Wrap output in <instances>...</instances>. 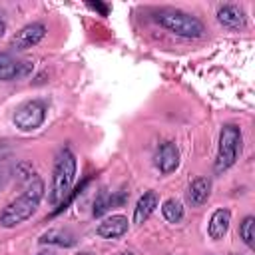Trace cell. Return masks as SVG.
<instances>
[{
	"mask_svg": "<svg viewBox=\"0 0 255 255\" xmlns=\"http://www.w3.org/2000/svg\"><path fill=\"white\" fill-rule=\"evenodd\" d=\"M157 203H159V199H157V193L155 191H151V189L149 191H143V195L137 199V203L133 207V223L135 225H141L155 211Z\"/></svg>",
	"mask_w": 255,
	"mask_h": 255,
	"instance_id": "obj_13",
	"label": "cell"
},
{
	"mask_svg": "<svg viewBox=\"0 0 255 255\" xmlns=\"http://www.w3.org/2000/svg\"><path fill=\"white\" fill-rule=\"evenodd\" d=\"M241 143H243V135H241V128L235 124H225L219 131V145H217V157L213 163V171L215 173H223L227 171L237 157L241 155Z\"/></svg>",
	"mask_w": 255,
	"mask_h": 255,
	"instance_id": "obj_4",
	"label": "cell"
},
{
	"mask_svg": "<svg viewBox=\"0 0 255 255\" xmlns=\"http://www.w3.org/2000/svg\"><path fill=\"white\" fill-rule=\"evenodd\" d=\"M76 155L70 147H62L54 159L52 169V187H50V203L58 205L70 195V189L76 179Z\"/></svg>",
	"mask_w": 255,
	"mask_h": 255,
	"instance_id": "obj_2",
	"label": "cell"
},
{
	"mask_svg": "<svg viewBox=\"0 0 255 255\" xmlns=\"http://www.w3.org/2000/svg\"><path fill=\"white\" fill-rule=\"evenodd\" d=\"M217 22L229 30H243L245 28V12L237 4H223L217 8Z\"/></svg>",
	"mask_w": 255,
	"mask_h": 255,
	"instance_id": "obj_9",
	"label": "cell"
},
{
	"mask_svg": "<svg viewBox=\"0 0 255 255\" xmlns=\"http://www.w3.org/2000/svg\"><path fill=\"white\" fill-rule=\"evenodd\" d=\"M128 231V217L126 215H112L106 217L102 223L96 227V235L102 239H118Z\"/></svg>",
	"mask_w": 255,
	"mask_h": 255,
	"instance_id": "obj_10",
	"label": "cell"
},
{
	"mask_svg": "<svg viewBox=\"0 0 255 255\" xmlns=\"http://www.w3.org/2000/svg\"><path fill=\"white\" fill-rule=\"evenodd\" d=\"M124 199H126V193H122V195H116V193H108V191H100L98 193V197H96V201H94V209H92V213H94V217H100V215H104L112 205H118V203H124Z\"/></svg>",
	"mask_w": 255,
	"mask_h": 255,
	"instance_id": "obj_14",
	"label": "cell"
},
{
	"mask_svg": "<svg viewBox=\"0 0 255 255\" xmlns=\"http://www.w3.org/2000/svg\"><path fill=\"white\" fill-rule=\"evenodd\" d=\"M239 237L243 239V243L247 247H253V239H255V217L253 215H247L243 217V221L239 223Z\"/></svg>",
	"mask_w": 255,
	"mask_h": 255,
	"instance_id": "obj_17",
	"label": "cell"
},
{
	"mask_svg": "<svg viewBox=\"0 0 255 255\" xmlns=\"http://www.w3.org/2000/svg\"><path fill=\"white\" fill-rule=\"evenodd\" d=\"M4 32H6V22H4L2 18H0V38L4 36Z\"/></svg>",
	"mask_w": 255,
	"mask_h": 255,
	"instance_id": "obj_19",
	"label": "cell"
},
{
	"mask_svg": "<svg viewBox=\"0 0 255 255\" xmlns=\"http://www.w3.org/2000/svg\"><path fill=\"white\" fill-rule=\"evenodd\" d=\"M161 215L169 223H179L183 219V203L175 197H169L161 203Z\"/></svg>",
	"mask_w": 255,
	"mask_h": 255,
	"instance_id": "obj_16",
	"label": "cell"
},
{
	"mask_svg": "<svg viewBox=\"0 0 255 255\" xmlns=\"http://www.w3.org/2000/svg\"><path fill=\"white\" fill-rule=\"evenodd\" d=\"M122 255H133V253H129V251H126V253H122Z\"/></svg>",
	"mask_w": 255,
	"mask_h": 255,
	"instance_id": "obj_21",
	"label": "cell"
},
{
	"mask_svg": "<svg viewBox=\"0 0 255 255\" xmlns=\"http://www.w3.org/2000/svg\"><path fill=\"white\" fill-rule=\"evenodd\" d=\"M46 120V104L42 100H28L20 104L14 112V126L20 131H34L38 129Z\"/></svg>",
	"mask_w": 255,
	"mask_h": 255,
	"instance_id": "obj_5",
	"label": "cell"
},
{
	"mask_svg": "<svg viewBox=\"0 0 255 255\" xmlns=\"http://www.w3.org/2000/svg\"><path fill=\"white\" fill-rule=\"evenodd\" d=\"M34 70L30 60L16 58L12 52H0V82H12L26 78Z\"/></svg>",
	"mask_w": 255,
	"mask_h": 255,
	"instance_id": "obj_6",
	"label": "cell"
},
{
	"mask_svg": "<svg viewBox=\"0 0 255 255\" xmlns=\"http://www.w3.org/2000/svg\"><path fill=\"white\" fill-rule=\"evenodd\" d=\"M90 8H94V10H100V12L104 14V16L108 14V8H106L104 4H90Z\"/></svg>",
	"mask_w": 255,
	"mask_h": 255,
	"instance_id": "obj_18",
	"label": "cell"
},
{
	"mask_svg": "<svg viewBox=\"0 0 255 255\" xmlns=\"http://www.w3.org/2000/svg\"><path fill=\"white\" fill-rule=\"evenodd\" d=\"M179 165V149L173 141H163L157 151H155V167L167 175V173H173Z\"/></svg>",
	"mask_w": 255,
	"mask_h": 255,
	"instance_id": "obj_8",
	"label": "cell"
},
{
	"mask_svg": "<svg viewBox=\"0 0 255 255\" xmlns=\"http://www.w3.org/2000/svg\"><path fill=\"white\" fill-rule=\"evenodd\" d=\"M36 255H54L52 251H40V253H36Z\"/></svg>",
	"mask_w": 255,
	"mask_h": 255,
	"instance_id": "obj_20",
	"label": "cell"
},
{
	"mask_svg": "<svg viewBox=\"0 0 255 255\" xmlns=\"http://www.w3.org/2000/svg\"><path fill=\"white\" fill-rule=\"evenodd\" d=\"M48 28L44 22H32L28 26H24L22 30H18L12 38H10V50L12 52H22V50H28L36 44H40L46 36Z\"/></svg>",
	"mask_w": 255,
	"mask_h": 255,
	"instance_id": "obj_7",
	"label": "cell"
},
{
	"mask_svg": "<svg viewBox=\"0 0 255 255\" xmlns=\"http://www.w3.org/2000/svg\"><path fill=\"white\" fill-rule=\"evenodd\" d=\"M229 223H231V211L225 209V207L215 209L213 215H211V219H209V223H207V235H209V239L221 241L227 235V231H229Z\"/></svg>",
	"mask_w": 255,
	"mask_h": 255,
	"instance_id": "obj_11",
	"label": "cell"
},
{
	"mask_svg": "<svg viewBox=\"0 0 255 255\" xmlns=\"http://www.w3.org/2000/svg\"><path fill=\"white\" fill-rule=\"evenodd\" d=\"M40 243H48V245H58V247H72L76 243V237L64 229H50L48 233H44L40 237Z\"/></svg>",
	"mask_w": 255,
	"mask_h": 255,
	"instance_id": "obj_15",
	"label": "cell"
},
{
	"mask_svg": "<svg viewBox=\"0 0 255 255\" xmlns=\"http://www.w3.org/2000/svg\"><path fill=\"white\" fill-rule=\"evenodd\" d=\"M42 197H44V183L40 179H32L30 185L24 189V193L18 195L14 201H10L0 211V225L10 229V227L24 223L26 219H30L36 213Z\"/></svg>",
	"mask_w": 255,
	"mask_h": 255,
	"instance_id": "obj_1",
	"label": "cell"
},
{
	"mask_svg": "<svg viewBox=\"0 0 255 255\" xmlns=\"http://www.w3.org/2000/svg\"><path fill=\"white\" fill-rule=\"evenodd\" d=\"M155 22L179 38L197 40V38L205 36L203 22L197 16L181 12V10H159V12H155Z\"/></svg>",
	"mask_w": 255,
	"mask_h": 255,
	"instance_id": "obj_3",
	"label": "cell"
},
{
	"mask_svg": "<svg viewBox=\"0 0 255 255\" xmlns=\"http://www.w3.org/2000/svg\"><path fill=\"white\" fill-rule=\"evenodd\" d=\"M211 195V179L209 177H195L189 187H187V201L191 207H201L203 203H207Z\"/></svg>",
	"mask_w": 255,
	"mask_h": 255,
	"instance_id": "obj_12",
	"label": "cell"
}]
</instances>
